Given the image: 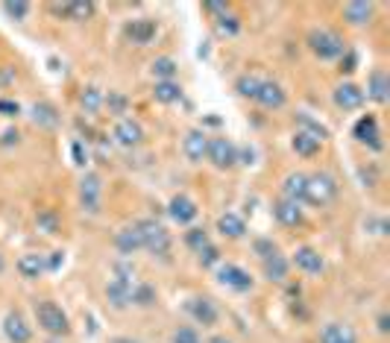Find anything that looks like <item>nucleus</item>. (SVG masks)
I'll return each instance as SVG.
<instances>
[{"mask_svg":"<svg viewBox=\"0 0 390 343\" xmlns=\"http://www.w3.org/2000/svg\"><path fill=\"white\" fill-rule=\"evenodd\" d=\"M337 191L340 188H337L334 176H329V174H311V176H305V203H311L317 209L332 206L337 200Z\"/></svg>","mask_w":390,"mask_h":343,"instance_id":"f257e3e1","label":"nucleus"},{"mask_svg":"<svg viewBox=\"0 0 390 343\" xmlns=\"http://www.w3.org/2000/svg\"><path fill=\"white\" fill-rule=\"evenodd\" d=\"M36 320H38V329L47 332V334H53V337H62L70 332V323H68V314L51 302V300H41L36 302Z\"/></svg>","mask_w":390,"mask_h":343,"instance_id":"f03ea898","label":"nucleus"},{"mask_svg":"<svg viewBox=\"0 0 390 343\" xmlns=\"http://www.w3.org/2000/svg\"><path fill=\"white\" fill-rule=\"evenodd\" d=\"M308 47H311V53L317 56V59H340L344 56V38H340L337 33H332V30H311L308 33Z\"/></svg>","mask_w":390,"mask_h":343,"instance_id":"7ed1b4c3","label":"nucleus"},{"mask_svg":"<svg viewBox=\"0 0 390 343\" xmlns=\"http://www.w3.org/2000/svg\"><path fill=\"white\" fill-rule=\"evenodd\" d=\"M135 226L141 232L144 250H150L153 255H164L170 250V232L164 226H159L156 220H141V223H135Z\"/></svg>","mask_w":390,"mask_h":343,"instance_id":"20e7f679","label":"nucleus"},{"mask_svg":"<svg viewBox=\"0 0 390 343\" xmlns=\"http://www.w3.org/2000/svg\"><path fill=\"white\" fill-rule=\"evenodd\" d=\"M206 159L217 167V170H226L238 162V150H235V144L229 138H209V153Z\"/></svg>","mask_w":390,"mask_h":343,"instance_id":"39448f33","label":"nucleus"},{"mask_svg":"<svg viewBox=\"0 0 390 343\" xmlns=\"http://www.w3.org/2000/svg\"><path fill=\"white\" fill-rule=\"evenodd\" d=\"M4 334L9 337V343H30V340H33L30 323L23 320L18 311H9V314L4 317Z\"/></svg>","mask_w":390,"mask_h":343,"instance_id":"423d86ee","label":"nucleus"},{"mask_svg":"<svg viewBox=\"0 0 390 343\" xmlns=\"http://www.w3.org/2000/svg\"><path fill=\"white\" fill-rule=\"evenodd\" d=\"M355 138L361 141V144H370L373 150H381V132H379V120L373 117V115H364L358 124H355Z\"/></svg>","mask_w":390,"mask_h":343,"instance_id":"0eeeda50","label":"nucleus"},{"mask_svg":"<svg viewBox=\"0 0 390 343\" xmlns=\"http://www.w3.org/2000/svg\"><path fill=\"white\" fill-rule=\"evenodd\" d=\"M100 176L97 174H85L83 182H80V197H83V209L85 211H97V206H100Z\"/></svg>","mask_w":390,"mask_h":343,"instance_id":"6e6552de","label":"nucleus"},{"mask_svg":"<svg viewBox=\"0 0 390 343\" xmlns=\"http://www.w3.org/2000/svg\"><path fill=\"white\" fill-rule=\"evenodd\" d=\"M127 38L132 41V44H150L153 38H156V21H150V18H135V21H130L127 23Z\"/></svg>","mask_w":390,"mask_h":343,"instance_id":"1a4fd4ad","label":"nucleus"},{"mask_svg":"<svg viewBox=\"0 0 390 343\" xmlns=\"http://www.w3.org/2000/svg\"><path fill=\"white\" fill-rule=\"evenodd\" d=\"M221 282L226 287H232V290H241V293L253 287V276L243 270V267H235V264H223L221 267Z\"/></svg>","mask_w":390,"mask_h":343,"instance_id":"9d476101","label":"nucleus"},{"mask_svg":"<svg viewBox=\"0 0 390 343\" xmlns=\"http://www.w3.org/2000/svg\"><path fill=\"white\" fill-rule=\"evenodd\" d=\"M334 103H337L340 109H347V112L361 109V106H364V91H361L355 83H344V85L334 88Z\"/></svg>","mask_w":390,"mask_h":343,"instance_id":"9b49d317","label":"nucleus"},{"mask_svg":"<svg viewBox=\"0 0 390 343\" xmlns=\"http://www.w3.org/2000/svg\"><path fill=\"white\" fill-rule=\"evenodd\" d=\"M197 203H194L191 197H185V194H179V197H174V200H170V206H167V214L170 217H174L176 220V223H191V220L194 217H197Z\"/></svg>","mask_w":390,"mask_h":343,"instance_id":"f8f14e48","label":"nucleus"},{"mask_svg":"<svg viewBox=\"0 0 390 343\" xmlns=\"http://www.w3.org/2000/svg\"><path fill=\"white\" fill-rule=\"evenodd\" d=\"M285 91H282V85H276V83H270V80H261V88H258V94H255V103H261L264 109H282L285 106Z\"/></svg>","mask_w":390,"mask_h":343,"instance_id":"ddd939ff","label":"nucleus"},{"mask_svg":"<svg viewBox=\"0 0 390 343\" xmlns=\"http://www.w3.org/2000/svg\"><path fill=\"white\" fill-rule=\"evenodd\" d=\"M182 150H185V156H188L191 162H203L206 153H209V135L200 132V130H191V132L185 135V141H182Z\"/></svg>","mask_w":390,"mask_h":343,"instance_id":"4468645a","label":"nucleus"},{"mask_svg":"<svg viewBox=\"0 0 390 343\" xmlns=\"http://www.w3.org/2000/svg\"><path fill=\"white\" fill-rule=\"evenodd\" d=\"M106 297H109V302H112V308H127V305H132V282H127V279H112L109 282V287H106Z\"/></svg>","mask_w":390,"mask_h":343,"instance_id":"2eb2a0df","label":"nucleus"},{"mask_svg":"<svg viewBox=\"0 0 390 343\" xmlns=\"http://www.w3.org/2000/svg\"><path fill=\"white\" fill-rule=\"evenodd\" d=\"M115 138H117V144H124V147H138V144L144 141V130H141L138 120L124 117V120H120V124L115 127Z\"/></svg>","mask_w":390,"mask_h":343,"instance_id":"dca6fc26","label":"nucleus"},{"mask_svg":"<svg viewBox=\"0 0 390 343\" xmlns=\"http://www.w3.org/2000/svg\"><path fill=\"white\" fill-rule=\"evenodd\" d=\"M376 6L367 4V0H352V4L344 6V18L352 23V27H364V23H370Z\"/></svg>","mask_w":390,"mask_h":343,"instance_id":"f3484780","label":"nucleus"},{"mask_svg":"<svg viewBox=\"0 0 390 343\" xmlns=\"http://www.w3.org/2000/svg\"><path fill=\"white\" fill-rule=\"evenodd\" d=\"M188 311L194 314V320H197L200 326H214L217 323V305L206 297H197V300H191Z\"/></svg>","mask_w":390,"mask_h":343,"instance_id":"a211bd4d","label":"nucleus"},{"mask_svg":"<svg viewBox=\"0 0 390 343\" xmlns=\"http://www.w3.org/2000/svg\"><path fill=\"white\" fill-rule=\"evenodd\" d=\"M115 247H117L120 253H124V255H132V253L144 250V241H141L138 226H127V229H120V232L115 235Z\"/></svg>","mask_w":390,"mask_h":343,"instance_id":"6ab92c4d","label":"nucleus"},{"mask_svg":"<svg viewBox=\"0 0 390 343\" xmlns=\"http://www.w3.org/2000/svg\"><path fill=\"white\" fill-rule=\"evenodd\" d=\"M282 194L288 203H305V174H288L282 179Z\"/></svg>","mask_w":390,"mask_h":343,"instance_id":"aec40b11","label":"nucleus"},{"mask_svg":"<svg viewBox=\"0 0 390 343\" xmlns=\"http://www.w3.org/2000/svg\"><path fill=\"white\" fill-rule=\"evenodd\" d=\"M294 264L300 267V270H305V273H323V255L317 253V250H311V247H300L297 253H294Z\"/></svg>","mask_w":390,"mask_h":343,"instance_id":"412c9836","label":"nucleus"},{"mask_svg":"<svg viewBox=\"0 0 390 343\" xmlns=\"http://www.w3.org/2000/svg\"><path fill=\"white\" fill-rule=\"evenodd\" d=\"M367 97L376 103H387L390 100V80L384 70H373L370 73V85H367Z\"/></svg>","mask_w":390,"mask_h":343,"instance_id":"4be33fe9","label":"nucleus"},{"mask_svg":"<svg viewBox=\"0 0 390 343\" xmlns=\"http://www.w3.org/2000/svg\"><path fill=\"white\" fill-rule=\"evenodd\" d=\"M44 270H47V261H44V255L27 253V255H21V258H18V273H21L23 279H38Z\"/></svg>","mask_w":390,"mask_h":343,"instance_id":"5701e85b","label":"nucleus"},{"mask_svg":"<svg viewBox=\"0 0 390 343\" xmlns=\"http://www.w3.org/2000/svg\"><path fill=\"white\" fill-rule=\"evenodd\" d=\"M273 214L282 226H300L302 223V209L297 203H288V200H279L273 206Z\"/></svg>","mask_w":390,"mask_h":343,"instance_id":"b1692460","label":"nucleus"},{"mask_svg":"<svg viewBox=\"0 0 390 343\" xmlns=\"http://www.w3.org/2000/svg\"><path fill=\"white\" fill-rule=\"evenodd\" d=\"M264 276L270 279V282H285V276H288V258L279 255V253L267 255L264 258Z\"/></svg>","mask_w":390,"mask_h":343,"instance_id":"393cba45","label":"nucleus"},{"mask_svg":"<svg viewBox=\"0 0 390 343\" xmlns=\"http://www.w3.org/2000/svg\"><path fill=\"white\" fill-rule=\"evenodd\" d=\"M290 144H294L297 156H305V159L320 153V141H317L314 135H308V132H300V130H297V135H294V141H290Z\"/></svg>","mask_w":390,"mask_h":343,"instance_id":"a878e982","label":"nucleus"},{"mask_svg":"<svg viewBox=\"0 0 390 343\" xmlns=\"http://www.w3.org/2000/svg\"><path fill=\"white\" fill-rule=\"evenodd\" d=\"M217 229H221V235H226V238H241L243 232H247V226H243V220L238 214H221Z\"/></svg>","mask_w":390,"mask_h":343,"instance_id":"bb28decb","label":"nucleus"},{"mask_svg":"<svg viewBox=\"0 0 390 343\" xmlns=\"http://www.w3.org/2000/svg\"><path fill=\"white\" fill-rule=\"evenodd\" d=\"M153 97H156V103H164V106H170V103H176L179 97H182V88H179L176 83H156V88H153Z\"/></svg>","mask_w":390,"mask_h":343,"instance_id":"cd10ccee","label":"nucleus"},{"mask_svg":"<svg viewBox=\"0 0 390 343\" xmlns=\"http://www.w3.org/2000/svg\"><path fill=\"white\" fill-rule=\"evenodd\" d=\"M59 12H65L70 21H88L94 15V4H88V0H77V4L59 6Z\"/></svg>","mask_w":390,"mask_h":343,"instance_id":"c85d7f7f","label":"nucleus"},{"mask_svg":"<svg viewBox=\"0 0 390 343\" xmlns=\"http://www.w3.org/2000/svg\"><path fill=\"white\" fill-rule=\"evenodd\" d=\"M33 117H36L38 127H47V130H53V127L59 124L56 109H53L51 103H36V106H33Z\"/></svg>","mask_w":390,"mask_h":343,"instance_id":"c756f323","label":"nucleus"},{"mask_svg":"<svg viewBox=\"0 0 390 343\" xmlns=\"http://www.w3.org/2000/svg\"><path fill=\"white\" fill-rule=\"evenodd\" d=\"M153 77H156L159 83H174V77H176V62L167 59V56H159V59L153 62Z\"/></svg>","mask_w":390,"mask_h":343,"instance_id":"7c9ffc66","label":"nucleus"},{"mask_svg":"<svg viewBox=\"0 0 390 343\" xmlns=\"http://www.w3.org/2000/svg\"><path fill=\"white\" fill-rule=\"evenodd\" d=\"M156 302V287L141 282V285H132V305H141V308H150Z\"/></svg>","mask_w":390,"mask_h":343,"instance_id":"2f4dec72","label":"nucleus"},{"mask_svg":"<svg viewBox=\"0 0 390 343\" xmlns=\"http://www.w3.org/2000/svg\"><path fill=\"white\" fill-rule=\"evenodd\" d=\"M352 329L349 326H340V323H329L323 332H320V343H340L344 337H349Z\"/></svg>","mask_w":390,"mask_h":343,"instance_id":"473e14b6","label":"nucleus"},{"mask_svg":"<svg viewBox=\"0 0 390 343\" xmlns=\"http://www.w3.org/2000/svg\"><path fill=\"white\" fill-rule=\"evenodd\" d=\"M235 88H238L241 97H250V100H255V94H258V88H261V80H258V77H250V73H243Z\"/></svg>","mask_w":390,"mask_h":343,"instance_id":"72a5a7b5","label":"nucleus"},{"mask_svg":"<svg viewBox=\"0 0 390 343\" xmlns=\"http://www.w3.org/2000/svg\"><path fill=\"white\" fill-rule=\"evenodd\" d=\"M185 243H188L194 253H200V250L209 247L211 241H209V232H206V229H191V232H185Z\"/></svg>","mask_w":390,"mask_h":343,"instance_id":"f704fd0d","label":"nucleus"},{"mask_svg":"<svg viewBox=\"0 0 390 343\" xmlns=\"http://www.w3.org/2000/svg\"><path fill=\"white\" fill-rule=\"evenodd\" d=\"M297 120H300V132H308V135H314L317 141H323L329 132H326V127H320V124H317V120H311L308 115H297Z\"/></svg>","mask_w":390,"mask_h":343,"instance_id":"c9c22d12","label":"nucleus"},{"mask_svg":"<svg viewBox=\"0 0 390 343\" xmlns=\"http://www.w3.org/2000/svg\"><path fill=\"white\" fill-rule=\"evenodd\" d=\"M80 103H83L85 112H97V109L103 106V94L97 91V88H85V91L80 94Z\"/></svg>","mask_w":390,"mask_h":343,"instance_id":"e433bc0d","label":"nucleus"},{"mask_svg":"<svg viewBox=\"0 0 390 343\" xmlns=\"http://www.w3.org/2000/svg\"><path fill=\"white\" fill-rule=\"evenodd\" d=\"M38 229H44L47 235L59 232V220H56V214H53V211H38Z\"/></svg>","mask_w":390,"mask_h":343,"instance_id":"4c0bfd02","label":"nucleus"},{"mask_svg":"<svg viewBox=\"0 0 390 343\" xmlns=\"http://www.w3.org/2000/svg\"><path fill=\"white\" fill-rule=\"evenodd\" d=\"M174 343H203V340H200L197 329L182 326V329H176V332H174Z\"/></svg>","mask_w":390,"mask_h":343,"instance_id":"58836bf2","label":"nucleus"},{"mask_svg":"<svg viewBox=\"0 0 390 343\" xmlns=\"http://www.w3.org/2000/svg\"><path fill=\"white\" fill-rule=\"evenodd\" d=\"M4 12L12 18V21H23L30 15V4H4Z\"/></svg>","mask_w":390,"mask_h":343,"instance_id":"ea45409f","label":"nucleus"},{"mask_svg":"<svg viewBox=\"0 0 390 343\" xmlns=\"http://www.w3.org/2000/svg\"><path fill=\"white\" fill-rule=\"evenodd\" d=\"M197 255H200V264H203V267H211V264L221 261V253H217V247H211V243H209L206 250H200Z\"/></svg>","mask_w":390,"mask_h":343,"instance_id":"a19ab883","label":"nucleus"},{"mask_svg":"<svg viewBox=\"0 0 390 343\" xmlns=\"http://www.w3.org/2000/svg\"><path fill=\"white\" fill-rule=\"evenodd\" d=\"M217 27H221V33H229V36H235L238 33V18L235 15H221V23H217Z\"/></svg>","mask_w":390,"mask_h":343,"instance_id":"79ce46f5","label":"nucleus"},{"mask_svg":"<svg viewBox=\"0 0 390 343\" xmlns=\"http://www.w3.org/2000/svg\"><path fill=\"white\" fill-rule=\"evenodd\" d=\"M255 253H261V258H267V255H273V253H276V247H273V241H255Z\"/></svg>","mask_w":390,"mask_h":343,"instance_id":"37998d69","label":"nucleus"},{"mask_svg":"<svg viewBox=\"0 0 390 343\" xmlns=\"http://www.w3.org/2000/svg\"><path fill=\"white\" fill-rule=\"evenodd\" d=\"M379 332H381V334L390 332V317H387V314H379Z\"/></svg>","mask_w":390,"mask_h":343,"instance_id":"c03bdc74","label":"nucleus"},{"mask_svg":"<svg viewBox=\"0 0 390 343\" xmlns=\"http://www.w3.org/2000/svg\"><path fill=\"white\" fill-rule=\"evenodd\" d=\"M0 112H6V115H18V103H9V100H0Z\"/></svg>","mask_w":390,"mask_h":343,"instance_id":"a18cd8bd","label":"nucleus"},{"mask_svg":"<svg viewBox=\"0 0 390 343\" xmlns=\"http://www.w3.org/2000/svg\"><path fill=\"white\" fill-rule=\"evenodd\" d=\"M59 264H62V253H53V255H51V261H47V267H51V270H56Z\"/></svg>","mask_w":390,"mask_h":343,"instance_id":"49530a36","label":"nucleus"},{"mask_svg":"<svg viewBox=\"0 0 390 343\" xmlns=\"http://www.w3.org/2000/svg\"><path fill=\"white\" fill-rule=\"evenodd\" d=\"M74 159H77V164H85V153H83L80 144H74Z\"/></svg>","mask_w":390,"mask_h":343,"instance_id":"de8ad7c7","label":"nucleus"},{"mask_svg":"<svg viewBox=\"0 0 390 343\" xmlns=\"http://www.w3.org/2000/svg\"><path fill=\"white\" fill-rule=\"evenodd\" d=\"M209 343H232V340H229V337H223V334H217V337H211Z\"/></svg>","mask_w":390,"mask_h":343,"instance_id":"09e8293b","label":"nucleus"},{"mask_svg":"<svg viewBox=\"0 0 390 343\" xmlns=\"http://www.w3.org/2000/svg\"><path fill=\"white\" fill-rule=\"evenodd\" d=\"M340 343H355V334H349V337H344V340H340Z\"/></svg>","mask_w":390,"mask_h":343,"instance_id":"8fccbe9b","label":"nucleus"},{"mask_svg":"<svg viewBox=\"0 0 390 343\" xmlns=\"http://www.w3.org/2000/svg\"><path fill=\"white\" fill-rule=\"evenodd\" d=\"M6 270V261H4V255H0V273H4Z\"/></svg>","mask_w":390,"mask_h":343,"instance_id":"3c124183","label":"nucleus"},{"mask_svg":"<svg viewBox=\"0 0 390 343\" xmlns=\"http://www.w3.org/2000/svg\"><path fill=\"white\" fill-rule=\"evenodd\" d=\"M115 343H135V340H124V337H117V340H115Z\"/></svg>","mask_w":390,"mask_h":343,"instance_id":"603ef678","label":"nucleus"}]
</instances>
